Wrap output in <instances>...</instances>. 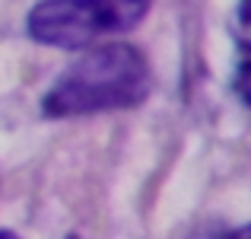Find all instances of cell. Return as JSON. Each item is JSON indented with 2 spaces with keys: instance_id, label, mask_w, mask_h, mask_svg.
<instances>
[{
  "instance_id": "cell-3",
  "label": "cell",
  "mask_w": 251,
  "mask_h": 239,
  "mask_svg": "<svg viewBox=\"0 0 251 239\" xmlns=\"http://www.w3.org/2000/svg\"><path fill=\"white\" fill-rule=\"evenodd\" d=\"M235 38L245 51H251V0H239L235 6Z\"/></svg>"
},
{
  "instance_id": "cell-2",
  "label": "cell",
  "mask_w": 251,
  "mask_h": 239,
  "mask_svg": "<svg viewBox=\"0 0 251 239\" xmlns=\"http://www.w3.org/2000/svg\"><path fill=\"white\" fill-rule=\"evenodd\" d=\"M153 0H38L25 16L32 42L51 48H86L99 35L127 32L150 13Z\"/></svg>"
},
{
  "instance_id": "cell-5",
  "label": "cell",
  "mask_w": 251,
  "mask_h": 239,
  "mask_svg": "<svg viewBox=\"0 0 251 239\" xmlns=\"http://www.w3.org/2000/svg\"><path fill=\"white\" fill-rule=\"evenodd\" d=\"M213 239H251V223H245V227H239V230H226V233H220Z\"/></svg>"
},
{
  "instance_id": "cell-4",
  "label": "cell",
  "mask_w": 251,
  "mask_h": 239,
  "mask_svg": "<svg viewBox=\"0 0 251 239\" xmlns=\"http://www.w3.org/2000/svg\"><path fill=\"white\" fill-rule=\"evenodd\" d=\"M235 92L242 96V102L251 105V61L239 64V74H235Z\"/></svg>"
},
{
  "instance_id": "cell-1",
  "label": "cell",
  "mask_w": 251,
  "mask_h": 239,
  "mask_svg": "<svg viewBox=\"0 0 251 239\" xmlns=\"http://www.w3.org/2000/svg\"><path fill=\"white\" fill-rule=\"evenodd\" d=\"M153 74L140 48L111 42L80 55L42 96L45 118H83L147 102Z\"/></svg>"
},
{
  "instance_id": "cell-6",
  "label": "cell",
  "mask_w": 251,
  "mask_h": 239,
  "mask_svg": "<svg viewBox=\"0 0 251 239\" xmlns=\"http://www.w3.org/2000/svg\"><path fill=\"white\" fill-rule=\"evenodd\" d=\"M0 239H19V236L13 233V230H0Z\"/></svg>"
},
{
  "instance_id": "cell-7",
  "label": "cell",
  "mask_w": 251,
  "mask_h": 239,
  "mask_svg": "<svg viewBox=\"0 0 251 239\" xmlns=\"http://www.w3.org/2000/svg\"><path fill=\"white\" fill-rule=\"evenodd\" d=\"M67 239H80V236H67Z\"/></svg>"
}]
</instances>
